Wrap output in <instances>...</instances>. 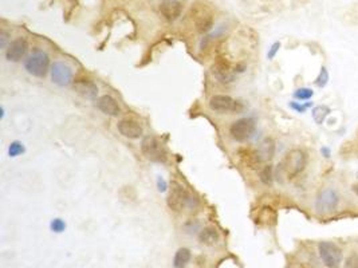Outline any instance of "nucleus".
Masks as SVG:
<instances>
[{
	"label": "nucleus",
	"mask_w": 358,
	"mask_h": 268,
	"mask_svg": "<svg viewBox=\"0 0 358 268\" xmlns=\"http://www.w3.org/2000/svg\"><path fill=\"white\" fill-rule=\"evenodd\" d=\"M307 165V156L302 149H291L285 154L279 164V171L289 180L294 179L304 171Z\"/></svg>",
	"instance_id": "f257e3e1"
},
{
	"label": "nucleus",
	"mask_w": 358,
	"mask_h": 268,
	"mask_svg": "<svg viewBox=\"0 0 358 268\" xmlns=\"http://www.w3.org/2000/svg\"><path fill=\"white\" fill-rule=\"evenodd\" d=\"M319 256L328 268H339L344 262L342 249L331 241H321L318 244Z\"/></svg>",
	"instance_id": "f03ea898"
},
{
	"label": "nucleus",
	"mask_w": 358,
	"mask_h": 268,
	"mask_svg": "<svg viewBox=\"0 0 358 268\" xmlns=\"http://www.w3.org/2000/svg\"><path fill=\"white\" fill-rule=\"evenodd\" d=\"M25 67L27 73L31 74V75L38 77V78H43V77H46L50 67L49 55L43 51H35L26 59Z\"/></svg>",
	"instance_id": "7ed1b4c3"
},
{
	"label": "nucleus",
	"mask_w": 358,
	"mask_h": 268,
	"mask_svg": "<svg viewBox=\"0 0 358 268\" xmlns=\"http://www.w3.org/2000/svg\"><path fill=\"white\" fill-rule=\"evenodd\" d=\"M141 150H143L144 156L147 157L148 160L154 161V162H164L167 160L165 147L156 137H145L143 142H141Z\"/></svg>",
	"instance_id": "20e7f679"
},
{
	"label": "nucleus",
	"mask_w": 358,
	"mask_h": 268,
	"mask_svg": "<svg viewBox=\"0 0 358 268\" xmlns=\"http://www.w3.org/2000/svg\"><path fill=\"white\" fill-rule=\"evenodd\" d=\"M339 204V195L337 190L328 188L324 189L315 200V209L319 214H329L337 210Z\"/></svg>",
	"instance_id": "39448f33"
},
{
	"label": "nucleus",
	"mask_w": 358,
	"mask_h": 268,
	"mask_svg": "<svg viewBox=\"0 0 358 268\" xmlns=\"http://www.w3.org/2000/svg\"><path fill=\"white\" fill-rule=\"evenodd\" d=\"M255 130V121L252 118H240L230 127V134L235 141L243 142L252 136Z\"/></svg>",
	"instance_id": "423d86ee"
},
{
	"label": "nucleus",
	"mask_w": 358,
	"mask_h": 268,
	"mask_svg": "<svg viewBox=\"0 0 358 268\" xmlns=\"http://www.w3.org/2000/svg\"><path fill=\"white\" fill-rule=\"evenodd\" d=\"M209 107L215 112L220 113H240L243 110V105L230 95H213L209 99Z\"/></svg>",
	"instance_id": "0eeeda50"
},
{
	"label": "nucleus",
	"mask_w": 358,
	"mask_h": 268,
	"mask_svg": "<svg viewBox=\"0 0 358 268\" xmlns=\"http://www.w3.org/2000/svg\"><path fill=\"white\" fill-rule=\"evenodd\" d=\"M188 199L189 197H188L185 188L176 181L172 182V188L169 190V196H168V207L172 210L180 212L185 208Z\"/></svg>",
	"instance_id": "6e6552de"
},
{
	"label": "nucleus",
	"mask_w": 358,
	"mask_h": 268,
	"mask_svg": "<svg viewBox=\"0 0 358 268\" xmlns=\"http://www.w3.org/2000/svg\"><path fill=\"white\" fill-rule=\"evenodd\" d=\"M51 79L58 86H69L73 83V70L63 62H55L51 67Z\"/></svg>",
	"instance_id": "1a4fd4ad"
},
{
	"label": "nucleus",
	"mask_w": 358,
	"mask_h": 268,
	"mask_svg": "<svg viewBox=\"0 0 358 268\" xmlns=\"http://www.w3.org/2000/svg\"><path fill=\"white\" fill-rule=\"evenodd\" d=\"M29 50V43L25 38H18L12 40L5 50V58L10 62H19Z\"/></svg>",
	"instance_id": "9d476101"
},
{
	"label": "nucleus",
	"mask_w": 358,
	"mask_h": 268,
	"mask_svg": "<svg viewBox=\"0 0 358 268\" xmlns=\"http://www.w3.org/2000/svg\"><path fill=\"white\" fill-rule=\"evenodd\" d=\"M212 74L221 83H230L235 78V71L232 70L231 64L227 62L226 59H219L212 66Z\"/></svg>",
	"instance_id": "9b49d317"
},
{
	"label": "nucleus",
	"mask_w": 358,
	"mask_h": 268,
	"mask_svg": "<svg viewBox=\"0 0 358 268\" xmlns=\"http://www.w3.org/2000/svg\"><path fill=\"white\" fill-rule=\"evenodd\" d=\"M118 132L126 138L136 140V138H140L143 136V126L136 119L125 118V119H121L118 122Z\"/></svg>",
	"instance_id": "f8f14e48"
},
{
	"label": "nucleus",
	"mask_w": 358,
	"mask_h": 268,
	"mask_svg": "<svg viewBox=\"0 0 358 268\" xmlns=\"http://www.w3.org/2000/svg\"><path fill=\"white\" fill-rule=\"evenodd\" d=\"M74 89L75 91L82 95L84 98H88V99H95L97 95H98V88L97 85L89 79H77L74 82Z\"/></svg>",
	"instance_id": "ddd939ff"
},
{
	"label": "nucleus",
	"mask_w": 358,
	"mask_h": 268,
	"mask_svg": "<svg viewBox=\"0 0 358 268\" xmlns=\"http://www.w3.org/2000/svg\"><path fill=\"white\" fill-rule=\"evenodd\" d=\"M160 12L167 20H176L182 12V3L177 0H167L160 4Z\"/></svg>",
	"instance_id": "4468645a"
},
{
	"label": "nucleus",
	"mask_w": 358,
	"mask_h": 268,
	"mask_svg": "<svg viewBox=\"0 0 358 268\" xmlns=\"http://www.w3.org/2000/svg\"><path fill=\"white\" fill-rule=\"evenodd\" d=\"M238 156H239V160H240L241 164L245 168H248V169H258L260 164H262V160H260L258 150L240 149V150L238 151Z\"/></svg>",
	"instance_id": "2eb2a0df"
},
{
	"label": "nucleus",
	"mask_w": 358,
	"mask_h": 268,
	"mask_svg": "<svg viewBox=\"0 0 358 268\" xmlns=\"http://www.w3.org/2000/svg\"><path fill=\"white\" fill-rule=\"evenodd\" d=\"M98 109L103 114L110 116V117H117L118 114L121 113V109L118 106L117 101L110 95H102L98 99Z\"/></svg>",
	"instance_id": "dca6fc26"
},
{
	"label": "nucleus",
	"mask_w": 358,
	"mask_h": 268,
	"mask_svg": "<svg viewBox=\"0 0 358 268\" xmlns=\"http://www.w3.org/2000/svg\"><path fill=\"white\" fill-rule=\"evenodd\" d=\"M258 153H259V157L262 162H266V161H270L274 158L275 154V142L272 138H266L262 141L260 144L259 149H258Z\"/></svg>",
	"instance_id": "f3484780"
},
{
	"label": "nucleus",
	"mask_w": 358,
	"mask_h": 268,
	"mask_svg": "<svg viewBox=\"0 0 358 268\" xmlns=\"http://www.w3.org/2000/svg\"><path fill=\"white\" fill-rule=\"evenodd\" d=\"M199 240L206 245H215L219 241V232L213 227H207L199 235Z\"/></svg>",
	"instance_id": "a211bd4d"
},
{
	"label": "nucleus",
	"mask_w": 358,
	"mask_h": 268,
	"mask_svg": "<svg viewBox=\"0 0 358 268\" xmlns=\"http://www.w3.org/2000/svg\"><path fill=\"white\" fill-rule=\"evenodd\" d=\"M195 23H196L197 30H199L200 32H207V31H209V30L212 29L213 20H212L211 14L204 11V12H199V14H196Z\"/></svg>",
	"instance_id": "6ab92c4d"
},
{
	"label": "nucleus",
	"mask_w": 358,
	"mask_h": 268,
	"mask_svg": "<svg viewBox=\"0 0 358 268\" xmlns=\"http://www.w3.org/2000/svg\"><path fill=\"white\" fill-rule=\"evenodd\" d=\"M189 260H191V251L188 248H180L175 255L173 263L176 268H182L189 263Z\"/></svg>",
	"instance_id": "aec40b11"
},
{
	"label": "nucleus",
	"mask_w": 358,
	"mask_h": 268,
	"mask_svg": "<svg viewBox=\"0 0 358 268\" xmlns=\"http://www.w3.org/2000/svg\"><path fill=\"white\" fill-rule=\"evenodd\" d=\"M330 113V109L328 106H317L314 107V110H313V118H314V121L321 125L322 122L325 121V118L329 116Z\"/></svg>",
	"instance_id": "412c9836"
},
{
	"label": "nucleus",
	"mask_w": 358,
	"mask_h": 268,
	"mask_svg": "<svg viewBox=\"0 0 358 268\" xmlns=\"http://www.w3.org/2000/svg\"><path fill=\"white\" fill-rule=\"evenodd\" d=\"M260 180L266 185H270L272 182V166L266 165L262 171H260Z\"/></svg>",
	"instance_id": "4be33fe9"
},
{
	"label": "nucleus",
	"mask_w": 358,
	"mask_h": 268,
	"mask_svg": "<svg viewBox=\"0 0 358 268\" xmlns=\"http://www.w3.org/2000/svg\"><path fill=\"white\" fill-rule=\"evenodd\" d=\"M313 95H314V91L309 88H300L294 93V97L297 99H300V101H307Z\"/></svg>",
	"instance_id": "5701e85b"
},
{
	"label": "nucleus",
	"mask_w": 358,
	"mask_h": 268,
	"mask_svg": "<svg viewBox=\"0 0 358 268\" xmlns=\"http://www.w3.org/2000/svg\"><path fill=\"white\" fill-rule=\"evenodd\" d=\"M329 82V73H328V68L322 67L321 68V73H319L318 78L315 81V85L318 88H325L326 85Z\"/></svg>",
	"instance_id": "b1692460"
},
{
	"label": "nucleus",
	"mask_w": 358,
	"mask_h": 268,
	"mask_svg": "<svg viewBox=\"0 0 358 268\" xmlns=\"http://www.w3.org/2000/svg\"><path fill=\"white\" fill-rule=\"evenodd\" d=\"M25 151V147H23V144H20V142L15 141L12 142L10 145V149H8V153H10L11 157H16L19 156L20 153H23Z\"/></svg>",
	"instance_id": "393cba45"
},
{
	"label": "nucleus",
	"mask_w": 358,
	"mask_h": 268,
	"mask_svg": "<svg viewBox=\"0 0 358 268\" xmlns=\"http://www.w3.org/2000/svg\"><path fill=\"white\" fill-rule=\"evenodd\" d=\"M344 268H358V254H350L344 263Z\"/></svg>",
	"instance_id": "a878e982"
},
{
	"label": "nucleus",
	"mask_w": 358,
	"mask_h": 268,
	"mask_svg": "<svg viewBox=\"0 0 358 268\" xmlns=\"http://www.w3.org/2000/svg\"><path fill=\"white\" fill-rule=\"evenodd\" d=\"M64 228H66V223H64L62 219H54L51 221V229L54 232H63Z\"/></svg>",
	"instance_id": "bb28decb"
},
{
	"label": "nucleus",
	"mask_w": 358,
	"mask_h": 268,
	"mask_svg": "<svg viewBox=\"0 0 358 268\" xmlns=\"http://www.w3.org/2000/svg\"><path fill=\"white\" fill-rule=\"evenodd\" d=\"M280 49V43L279 42H276V43H274L272 46H271V49L270 51H268V54H267V57H268V59H272L276 55V53L279 51Z\"/></svg>",
	"instance_id": "cd10ccee"
},
{
	"label": "nucleus",
	"mask_w": 358,
	"mask_h": 268,
	"mask_svg": "<svg viewBox=\"0 0 358 268\" xmlns=\"http://www.w3.org/2000/svg\"><path fill=\"white\" fill-rule=\"evenodd\" d=\"M290 107H293V109H295L297 112H299V113H303L306 112V109L309 107V105H299V103H297V102H291L290 103Z\"/></svg>",
	"instance_id": "c85d7f7f"
},
{
	"label": "nucleus",
	"mask_w": 358,
	"mask_h": 268,
	"mask_svg": "<svg viewBox=\"0 0 358 268\" xmlns=\"http://www.w3.org/2000/svg\"><path fill=\"white\" fill-rule=\"evenodd\" d=\"M7 38H8V34L4 32V31H1L0 32V39H1L0 46H1V49H5V46H7Z\"/></svg>",
	"instance_id": "c756f323"
},
{
	"label": "nucleus",
	"mask_w": 358,
	"mask_h": 268,
	"mask_svg": "<svg viewBox=\"0 0 358 268\" xmlns=\"http://www.w3.org/2000/svg\"><path fill=\"white\" fill-rule=\"evenodd\" d=\"M157 185H158V190H160V192H165V190H167V182L164 181L162 177H158Z\"/></svg>",
	"instance_id": "7c9ffc66"
},
{
	"label": "nucleus",
	"mask_w": 358,
	"mask_h": 268,
	"mask_svg": "<svg viewBox=\"0 0 358 268\" xmlns=\"http://www.w3.org/2000/svg\"><path fill=\"white\" fill-rule=\"evenodd\" d=\"M352 190H353L354 195H357L358 196V182H356V184H353V186H352Z\"/></svg>",
	"instance_id": "2f4dec72"
},
{
	"label": "nucleus",
	"mask_w": 358,
	"mask_h": 268,
	"mask_svg": "<svg viewBox=\"0 0 358 268\" xmlns=\"http://www.w3.org/2000/svg\"><path fill=\"white\" fill-rule=\"evenodd\" d=\"M322 153H324V154H326V157H329L330 156V150H329V149H328V148H326V149H325V148H324V149H322Z\"/></svg>",
	"instance_id": "473e14b6"
},
{
	"label": "nucleus",
	"mask_w": 358,
	"mask_h": 268,
	"mask_svg": "<svg viewBox=\"0 0 358 268\" xmlns=\"http://www.w3.org/2000/svg\"><path fill=\"white\" fill-rule=\"evenodd\" d=\"M300 268H313V267H310V266H307V264H303V266H302Z\"/></svg>",
	"instance_id": "72a5a7b5"
}]
</instances>
